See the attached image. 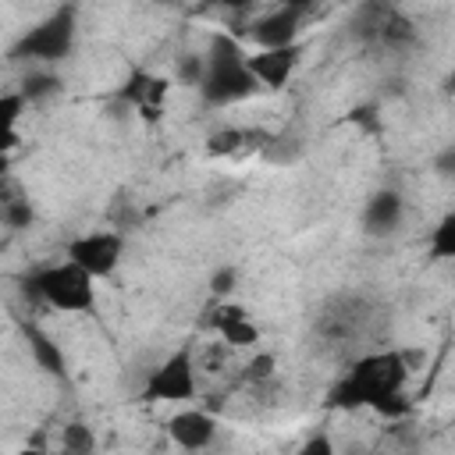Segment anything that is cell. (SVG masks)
Returning <instances> with one entry per match:
<instances>
[{"label":"cell","mask_w":455,"mask_h":455,"mask_svg":"<svg viewBox=\"0 0 455 455\" xmlns=\"http://www.w3.org/2000/svg\"><path fill=\"white\" fill-rule=\"evenodd\" d=\"M409 380V355L405 352H366L359 355L327 391L323 409L334 412H355V409H370L377 412L391 395L405 391Z\"/></svg>","instance_id":"obj_1"},{"label":"cell","mask_w":455,"mask_h":455,"mask_svg":"<svg viewBox=\"0 0 455 455\" xmlns=\"http://www.w3.org/2000/svg\"><path fill=\"white\" fill-rule=\"evenodd\" d=\"M259 89L256 75L249 71V53L242 50V43L231 32H210L206 39V75L199 85V100L210 110L220 107H235L252 100Z\"/></svg>","instance_id":"obj_2"},{"label":"cell","mask_w":455,"mask_h":455,"mask_svg":"<svg viewBox=\"0 0 455 455\" xmlns=\"http://www.w3.org/2000/svg\"><path fill=\"white\" fill-rule=\"evenodd\" d=\"M75 39H78V4H57L7 46V60L11 64L28 60L36 68H53L71 57Z\"/></svg>","instance_id":"obj_3"},{"label":"cell","mask_w":455,"mask_h":455,"mask_svg":"<svg viewBox=\"0 0 455 455\" xmlns=\"http://www.w3.org/2000/svg\"><path fill=\"white\" fill-rule=\"evenodd\" d=\"M25 291L46 302L57 313H96V277L85 274L78 263L60 259L43 270H32L25 281Z\"/></svg>","instance_id":"obj_4"},{"label":"cell","mask_w":455,"mask_h":455,"mask_svg":"<svg viewBox=\"0 0 455 455\" xmlns=\"http://www.w3.org/2000/svg\"><path fill=\"white\" fill-rule=\"evenodd\" d=\"M199 395V380H196V352L192 345H178L167 359H160L149 377L142 380V391L139 398L149 402V405H160V402H171V405H181V402H192Z\"/></svg>","instance_id":"obj_5"},{"label":"cell","mask_w":455,"mask_h":455,"mask_svg":"<svg viewBox=\"0 0 455 455\" xmlns=\"http://www.w3.org/2000/svg\"><path fill=\"white\" fill-rule=\"evenodd\" d=\"M121 256H124V235L117 228H107V231H89V235H78L68 242L64 249V259L78 263L85 274H92L96 281L100 277H110L117 267H121Z\"/></svg>","instance_id":"obj_6"},{"label":"cell","mask_w":455,"mask_h":455,"mask_svg":"<svg viewBox=\"0 0 455 455\" xmlns=\"http://www.w3.org/2000/svg\"><path fill=\"white\" fill-rule=\"evenodd\" d=\"M309 7L306 4H281L259 18L249 21V39L256 50H281L302 43V25H306Z\"/></svg>","instance_id":"obj_7"},{"label":"cell","mask_w":455,"mask_h":455,"mask_svg":"<svg viewBox=\"0 0 455 455\" xmlns=\"http://www.w3.org/2000/svg\"><path fill=\"white\" fill-rule=\"evenodd\" d=\"M117 103H124V107H132L139 117H146V121H160V114H164V103H167V96H171V78L167 75H153L149 68H132L128 75H124V82L117 85Z\"/></svg>","instance_id":"obj_8"},{"label":"cell","mask_w":455,"mask_h":455,"mask_svg":"<svg viewBox=\"0 0 455 455\" xmlns=\"http://www.w3.org/2000/svg\"><path fill=\"white\" fill-rule=\"evenodd\" d=\"M306 50H309L306 39L295 43V46H281V50H252L249 53V71L256 75L263 92H281L291 82V75L299 71Z\"/></svg>","instance_id":"obj_9"},{"label":"cell","mask_w":455,"mask_h":455,"mask_svg":"<svg viewBox=\"0 0 455 455\" xmlns=\"http://www.w3.org/2000/svg\"><path fill=\"white\" fill-rule=\"evenodd\" d=\"M164 434L188 455L206 451L217 441V416L210 409H181L164 423Z\"/></svg>","instance_id":"obj_10"},{"label":"cell","mask_w":455,"mask_h":455,"mask_svg":"<svg viewBox=\"0 0 455 455\" xmlns=\"http://www.w3.org/2000/svg\"><path fill=\"white\" fill-rule=\"evenodd\" d=\"M405 220V196L398 188H377L370 192V199L363 203V231L370 238H387L402 228Z\"/></svg>","instance_id":"obj_11"},{"label":"cell","mask_w":455,"mask_h":455,"mask_svg":"<svg viewBox=\"0 0 455 455\" xmlns=\"http://www.w3.org/2000/svg\"><path fill=\"white\" fill-rule=\"evenodd\" d=\"M18 327H21V338H25V345H28L32 363H36L46 377H53L57 384H68V380H71L68 355H64V348L53 341V334L43 331L36 320H18Z\"/></svg>","instance_id":"obj_12"},{"label":"cell","mask_w":455,"mask_h":455,"mask_svg":"<svg viewBox=\"0 0 455 455\" xmlns=\"http://www.w3.org/2000/svg\"><path fill=\"white\" fill-rule=\"evenodd\" d=\"M210 327L224 338V345L231 348H252L259 341V327L249 320V309L242 302H217L213 306V316H210Z\"/></svg>","instance_id":"obj_13"},{"label":"cell","mask_w":455,"mask_h":455,"mask_svg":"<svg viewBox=\"0 0 455 455\" xmlns=\"http://www.w3.org/2000/svg\"><path fill=\"white\" fill-rule=\"evenodd\" d=\"M377 43H384L387 50H398V53H405V50H412V46L419 43V28H416V21H412L405 11H398V7H387V11H384V18H380V32H377Z\"/></svg>","instance_id":"obj_14"},{"label":"cell","mask_w":455,"mask_h":455,"mask_svg":"<svg viewBox=\"0 0 455 455\" xmlns=\"http://www.w3.org/2000/svg\"><path fill=\"white\" fill-rule=\"evenodd\" d=\"M256 139H267V132L235 128V124L217 128V132H210V135H206V156H235V153H242V149L259 146Z\"/></svg>","instance_id":"obj_15"},{"label":"cell","mask_w":455,"mask_h":455,"mask_svg":"<svg viewBox=\"0 0 455 455\" xmlns=\"http://www.w3.org/2000/svg\"><path fill=\"white\" fill-rule=\"evenodd\" d=\"M18 92L28 100V107H39V103H50L64 92V78L50 68H32L21 82H18Z\"/></svg>","instance_id":"obj_16"},{"label":"cell","mask_w":455,"mask_h":455,"mask_svg":"<svg viewBox=\"0 0 455 455\" xmlns=\"http://www.w3.org/2000/svg\"><path fill=\"white\" fill-rule=\"evenodd\" d=\"M60 448H64V455H96L100 451V441H96V430L85 419L75 416L60 430Z\"/></svg>","instance_id":"obj_17"},{"label":"cell","mask_w":455,"mask_h":455,"mask_svg":"<svg viewBox=\"0 0 455 455\" xmlns=\"http://www.w3.org/2000/svg\"><path fill=\"white\" fill-rule=\"evenodd\" d=\"M427 256H430V259H437V263L455 259V210H448V213L430 228Z\"/></svg>","instance_id":"obj_18"},{"label":"cell","mask_w":455,"mask_h":455,"mask_svg":"<svg viewBox=\"0 0 455 455\" xmlns=\"http://www.w3.org/2000/svg\"><path fill=\"white\" fill-rule=\"evenodd\" d=\"M4 228H11V231H25V228H32V220H36V210H32V203L25 199V196H14V199H4Z\"/></svg>","instance_id":"obj_19"},{"label":"cell","mask_w":455,"mask_h":455,"mask_svg":"<svg viewBox=\"0 0 455 455\" xmlns=\"http://www.w3.org/2000/svg\"><path fill=\"white\" fill-rule=\"evenodd\" d=\"M25 110H28V100L18 89H7L0 96V132H18V121Z\"/></svg>","instance_id":"obj_20"},{"label":"cell","mask_w":455,"mask_h":455,"mask_svg":"<svg viewBox=\"0 0 455 455\" xmlns=\"http://www.w3.org/2000/svg\"><path fill=\"white\" fill-rule=\"evenodd\" d=\"M203 75H206V53H181L174 78H178L181 85L199 89V85H203Z\"/></svg>","instance_id":"obj_21"},{"label":"cell","mask_w":455,"mask_h":455,"mask_svg":"<svg viewBox=\"0 0 455 455\" xmlns=\"http://www.w3.org/2000/svg\"><path fill=\"white\" fill-rule=\"evenodd\" d=\"M277 373V355L274 352H256L249 363H245V380L249 384H263Z\"/></svg>","instance_id":"obj_22"},{"label":"cell","mask_w":455,"mask_h":455,"mask_svg":"<svg viewBox=\"0 0 455 455\" xmlns=\"http://www.w3.org/2000/svg\"><path fill=\"white\" fill-rule=\"evenodd\" d=\"M235 288H238V267L228 263V267H217V270L210 274V291H213V299L228 302Z\"/></svg>","instance_id":"obj_23"},{"label":"cell","mask_w":455,"mask_h":455,"mask_svg":"<svg viewBox=\"0 0 455 455\" xmlns=\"http://www.w3.org/2000/svg\"><path fill=\"white\" fill-rule=\"evenodd\" d=\"M430 171H434V178H441V181H455V142H448V146H441V149L434 153Z\"/></svg>","instance_id":"obj_24"},{"label":"cell","mask_w":455,"mask_h":455,"mask_svg":"<svg viewBox=\"0 0 455 455\" xmlns=\"http://www.w3.org/2000/svg\"><path fill=\"white\" fill-rule=\"evenodd\" d=\"M299 455H338V448H334V441H331L327 430H313V434L299 444Z\"/></svg>","instance_id":"obj_25"},{"label":"cell","mask_w":455,"mask_h":455,"mask_svg":"<svg viewBox=\"0 0 455 455\" xmlns=\"http://www.w3.org/2000/svg\"><path fill=\"white\" fill-rule=\"evenodd\" d=\"M441 92L455 100V60H451V68H448V75H444V82H441Z\"/></svg>","instance_id":"obj_26"},{"label":"cell","mask_w":455,"mask_h":455,"mask_svg":"<svg viewBox=\"0 0 455 455\" xmlns=\"http://www.w3.org/2000/svg\"><path fill=\"white\" fill-rule=\"evenodd\" d=\"M14 455H46V451H39V448H21V451H14Z\"/></svg>","instance_id":"obj_27"}]
</instances>
